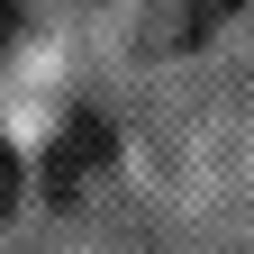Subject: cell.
Returning <instances> with one entry per match:
<instances>
[{
    "instance_id": "cell-1",
    "label": "cell",
    "mask_w": 254,
    "mask_h": 254,
    "mask_svg": "<svg viewBox=\"0 0 254 254\" xmlns=\"http://www.w3.org/2000/svg\"><path fill=\"white\" fill-rule=\"evenodd\" d=\"M109 154H118V136H109V127H100V118H73V127L46 145V200H73V190L100 173Z\"/></svg>"
},
{
    "instance_id": "cell-2",
    "label": "cell",
    "mask_w": 254,
    "mask_h": 254,
    "mask_svg": "<svg viewBox=\"0 0 254 254\" xmlns=\"http://www.w3.org/2000/svg\"><path fill=\"white\" fill-rule=\"evenodd\" d=\"M18 190H27V173H18V154H9V145H0V218H9V209H18Z\"/></svg>"
},
{
    "instance_id": "cell-3",
    "label": "cell",
    "mask_w": 254,
    "mask_h": 254,
    "mask_svg": "<svg viewBox=\"0 0 254 254\" xmlns=\"http://www.w3.org/2000/svg\"><path fill=\"white\" fill-rule=\"evenodd\" d=\"M9 27H18V0H0V46H9Z\"/></svg>"
}]
</instances>
